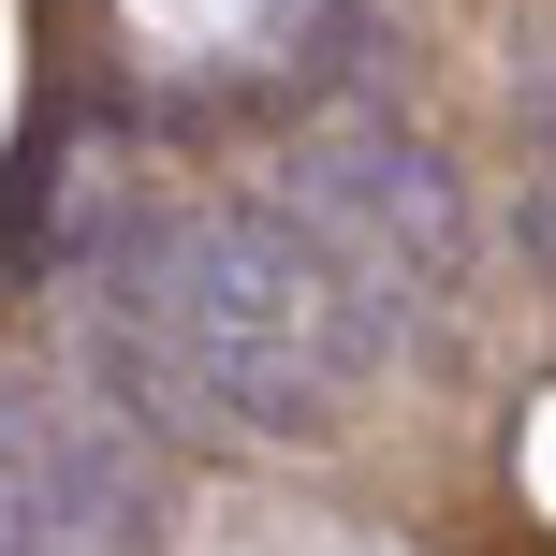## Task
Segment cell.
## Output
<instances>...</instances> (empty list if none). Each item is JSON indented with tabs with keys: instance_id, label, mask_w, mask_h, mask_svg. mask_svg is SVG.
<instances>
[{
	"instance_id": "6da1fadb",
	"label": "cell",
	"mask_w": 556,
	"mask_h": 556,
	"mask_svg": "<svg viewBox=\"0 0 556 556\" xmlns=\"http://www.w3.org/2000/svg\"><path fill=\"white\" fill-rule=\"evenodd\" d=\"M410 307L278 191L132 205L88 250V366L176 440H307L395 366Z\"/></svg>"
},
{
	"instance_id": "7a4b0ae2",
	"label": "cell",
	"mask_w": 556,
	"mask_h": 556,
	"mask_svg": "<svg viewBox=\"0 0 556 556\" xmlns=\"http://www.w3.org/2000/svg\"><path fill=\"white\" fill-rule=\"evenodd\" d=\"M264 191H278V205H307L337 250H352L395 307H410V323L454 293V278H469V191H454V162H440L425 132H395V117L293 132V162H278Z\"/></svg>"
},
{
	"instance_id": "3957f363",
	"label": "cell",
	"mask_w": 556,
	"mask_h": 556,
	"mask_svg": "<svg viewBox=\"0 0 556 556\" xmlns=\"http://www.w3.org/2000/svg\"><path fill=\"white\" fill-rule=\"evenodd\" d=\"M162 542V454L59 381H0V556Z\"/></svg>"
}]
</instances>
